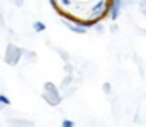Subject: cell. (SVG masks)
I'll return each instance as SVG.
<instances>
[{"label":"cell","mask_w":146,"mask_h":127,"mask_svg":"<svg viewBox=\"0 0 146 127\" xmlns=\"http://www.w3.org/2000/svg\"><path fill=\"white\" fill-rule=\"evenodd\" d=\"M56 12L73 24L90 27L109 15L114 0H49Z\"/></svg>","instance_id":"1"},{"label":"cell","mask_w":146,"mask_h":127,"mask_svg":"<svg viewBox=\"0 0 146 127\" xmlns=\"http://www.w3.org/2000/svg\"><path fill=\"white\" fill-rule=\"evenodd\" d=\"M21 54H22V53H21L14 44H9V46H7V53H5V61H7L9 64H15V63L19 61Z\"/></svg>","instance_id":"2"}]
</instances>
